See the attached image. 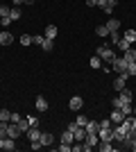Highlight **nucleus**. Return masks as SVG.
<instances>
[{
	"instance_id": "20",
	"label": "nucleus",
	"mask_w": 136,
	"mask_h": 152,
	"mask_svg": "<svg viewBox=\"0 0 136 152\" xmlns=\"http://www.w3.org/2000/svg\"><path fill=\"white\" fill-rule=\"evenodd\" d=\"M43 37L55 41V37H57V25H48V27H45V34H43Z\"/></svg>"
},
{
	"instance_id": "30",
	"label": "nucleus",
	"mask_w": 136,
	"mask_h": 152,
	"mask_svg": "<svg viewBox=\"0 0 136 152\" xmlns=\"http://www.w3.org/2000/svg\"><path fill=\"white\" fill-rule=\"evenodd\" d=\"M120 100H123V102H132V91L123 89V91H120Z\"/></svg>"
},
{
	"instance_id": "4",
	"label": "nucleus",
	"mask_w": 136,
	"mask_h": 152,
	"mask_svg": "<svg viewBox=\"0 0 136 152\" xmlns=\"http://www.w3.org/2000/svg\"><path fill=\"white\" fill-rule=\"evenodd\" d=\"M127 132H129V129H127L123 123H120V125H116V127H113V141H116V143H120V141L127 136Z\"/></svg>"
},
{
	"instance_id": "43",
	"label": "nucleus",
	"mask_w": 136,
	"mask_h": 152,
	"mask_svg": "<svg viewBox=\"0 0 136 152\" xmlns=\"http://www.w3.org/2000/svg\"><path fill=\"white\" fill-rule=\"evenodd\" d=\"M0 23H2V27H7L9 23H12V18H9V16H7V18H0Z\"/></svg>"
},
{
	"instance_id": "18",
	"label": "nucleus",
	"mask_w": 136,
	"mask_h": 152,
	"mask_svg": "<svg viewBox=\"0 0 136 152\" xmlns=\"http://www.w3.org/2000/svg\"><path fill=\"white\" fill-rule=\"evenodd\" d=\"M123 125L125 127H127V129H134V127H136V116H125V121H123Z\"/></svg>"
},
{
	"instance_id": "39",
	"label": "nucleus",
	"mask_w": 136,
	"mask_h": 152,
	"mask_svg": "<svg viewBox=\"0 0 136 152\" xmlns=\"http://www.w3.org/2000/svg\"><path fill=\"white\" fill-rule=\"evenodd\" d=\"M111 104H113V109H120V107H123V100H120V95H118V98H113V102H111Z\"/></svg>"
},
{
	"instance_id": "46",
	"label": "nucleus",
	"mask_w": 136,
	"mask_h": 152,
	"mask_svg": "<svg viewBox=\"0 0 136 152\" xmlns=\"http://www.w3.org/2000/svg\"><path fill=\"white\" fill-rule=\"evenodd\" d=\"M18 5H23V0H14V7H18Z\"/></svg>"
},
{
	"instance_id": "40",
	"label": "nucleus",
	"mask_w": 136,
	"mask_h": 152,
	"mask_svg": "<svg viewBox=\"0 0 136 152\" xmlns=\"http://www.w3.org/2000/svg\"><path fill=\"white\" fill-rule=\"evenodd\" d=\"M20 43H23V45H30V43H32V37H30V34L20 37Z\"/></svg>"
},
{
	"instance_id": "41",
	"label": "nucleus",
	"mask_w": 136,
	"mask_h": 152,
	"mask_svg": "<svg viewBox=\"0 0 136 152\" xmlns=\"http://www.w3.org/2000/svg\"><path fill=\"white\" fill-rule=\"evenodd\" d=\"M109 37H111V43H118V39H120V34H118V30H116V32H111Z\"/></svg>"
},
{
	"instance_id": "48",
	"label": "nucleus",
	"mask_w": 136,
	"mask_h": 152,
	"mask_svg": "<svg viewBox=\"0 0 136 152\" xmlns=\"http://www.w3.org/2000/svg\"><path fill=\"white\" fill-rule=\"evenodd\" d=\"M132 114H134V116H136V107H134V109H132Z\"/></svg>"
},
{
	"instance_id": "14",
	"label": "nucleus",
	"mask_w": 136,
	"mask_h": 152,
	"mask_svg": "<svg viewBox=\"0 0 136 152\" xmlns=\"http://www.w3.org/2000/svg\"><path fill=\"white\" fill-rule=\"evenodd\" d=\"M84 129H86L89 134H97V129H100V123H97V121H89Z\"/></svg>"
},
{
	"instance_id": "10",
	"label": "nucleus",
	"mask_w": 136,
	"mask_h": 152,
	"mask_svg": "<svg viewBox=\"0 0 136 152\" xmlns=\"http://www.w3.org/2000/svg\"><path fill=\"white\" fill-rule=\"evenodd\" d=\"M12 41H14V34H12V32H7V30L0 32V45H9Z\"/></svg>"
},
{
	"instance_id": "22",
	"label": "nucleus",
	"mask_w": 136,
	"mask_h": 152,
	"mask_svg": "<svg viewBox=\"0 0 136 152\" xmlns=\"http://www.w3.org/2000/svg\"><path fill=\"white\" fill-rule=\"evenodd\" d=\"M89 66L93 70H97V68H102V59L97 57V55H93V57H91V61H89Z\"/></svg>"
},
{
	"instance_id": "11",
	"label": "nucleus",
	"mask_w": 136,
	"mask_h": 152,
	"mask_svg": "<svg viewBox=\"0 0 136 152\" xmlns=\"http://www.w3.org/2000/svg\"><path fill=\"white\" fill-rule=\"evenodd\" d=\"M125 82H127V75L123 73V75H118L116 80H113V89H116V91H123L125 89Z\"/></svg>"
},
{
	"instance_id": "37",
	"label": "nucleus",
	"mask_w": 136,
	"mask_h": 152,
	"mask_svg": "<svg viewBox=\"0 0 136 152\" xmlns=\"http://www.w3.org/2000/svg\"><path fill=\"white\" fill-rule=\"evenodd\" d=\"M20 118H23V116H20V114H16V111H12V116H9V123H14V125H16V123H18Z\"/></svg>"
},
{
	"instance_id": "8",
	"label": "nucleus",
	"mask_w": 136,
	"mask_h": 152,
	"mask_svg": "<svg viewBox=\"0 0 136 152\" xmlns=\"http://www.w3.org/2000/svg\"><path fill=\"white\" fill-rule=\"evenodd\" d=\"M20 127L18 125H14V123H9V127H7V136H9V139H18L20 136Z\"/></svg>"
},
{
	"instance_id": "24",
	"label": "nucleus",
	"mask_w": 136,
	"mask_h": 152,
	"mask_svg": "<svg viewBox=\"0 0 136 152\" xmlns=\"http://www.w3.org/2000/svg\"><path fill=\"white\" fill-rule=\"evenodd\" d=\"M123 39H125V41H129V43H136V30H127L123 34Z\"/></svg>"
},
{
	"instance_id": "36",
	"label": "nucleus",
	"mask_w": 136,
	"mask_h": 152,
	"mask_svg": "<svg viewBox=\"0 0 136 152\" xmlns=\"http://www.w3.org/2000/svg\"><path fill=\"white\" fill-rule=\"evenodd\" d=\"M27 123H30V127H39V118L36 116H27Z\"/></svg>"
},
{
	"instance_id": "7",
	"label": "nucleus",
	"mask_w": 136,
	"mask_h": 152,
	"mask_svg": "<svg viewBox=\"0 0 136 152\" xmlns=\"http://www.w3.org/2000/svg\"><path fill=\"white\" fill-rule=\"evenodd\" d=\"M0 148L2 150H16V139H9V136L0 139Z\"/></svg>"
},
{
	"instance_id": "1",
	"label": "nucleus",
	"mask_w": 136,
	"mask_h": 152,
	"mask_svg": "<svg viewBox=\"0 0 136 152\" xmlns=\"http://www.w3.org/2000/svg\"><path fill=\"white\" fill-rule=\"evenodd\" d=\"M95 55H97V57H100V59H102V61H107V64H111V61H113V59H116V52L111 50L109 45H100Z\"/></svg>"
},
{
	"instance_id": "34",
	"label": "nucleus",
	"mask_w": 136,
	"mask_h": 152,
	"mask_svg": "<svg viewBox=\"0 0 136 152\" xmlns=\"http://www.w3.org/2000/svg\"><path fill=\"white\" fill-rule=\"evenodd\" d=\"M75 123H77L79 127H86V123H89V118H86V116H82V114H79V116H77V121H75Z\"/></svg>"
},
{
	"instance_id": "17",
	"label": "nucleus",
	"mask_w": 136,
	"mask_h": 152,
	"mask_svg": "<svg viewBox=\"0 0 136 152\" xmlns=\"http://www.w3.org/2000/svg\"><path fill=\"white\" fill-rule=\"evenodd\" d=\"M118 27H120V20H118V18H109V20H107V30H109V34H111V32H116Z\"/></svg>"
},
{
	"instance_id": "38",
	"label": "nucleus",
	"mask_w": 136,
	"mask_h": 152,
	"mask_svg": "<svg viewBox=\"0 0 136 152\" xmlns=\"http://www.w3.org/2000/svg\"><path fill=\"white\" fill-rule=\"evenodd\" d=\"M57 150H59V152H71V150H73V145H68V143H61Z\"/></svg>"
},
{
	"instance_id": "42",
	"label": "nucleus",
	"mask_w": 136,
	"mask_h": 152,
	"mask_svg": "<svg viewBox=\"0 0 136 152\" xmlns=\"http://www.w3.org/2000/svg\"><path fill=\"white\" fill-rule=\"evenodd\" d=\"M45 41V37H32V43H36V45H41Z\"/></svg>"
},
{
	"instance_id": "12",
	"label": "nucleus",
	"mask_w": 136,
	"mask_h": 152,
	"mask_svg": "<svg viewBox=\"0 0 136 152\" xmlns=\"http://www.w3.org/2000/svg\"><path fill=\"white\" fill-rule=\"evenodd\" d=\"M73 136H75V143H84V139H86V129H84V127H77V129L73 132Z\"/></svg>"
},
{
	"instance_id": "3",
	"label": "nucleus",
	"mask_w": 136,
	"mask_h": 152,
	"mask_svg": "<svg viewBox=\"0 0 136 152\" xmlns=\"http://www.w3.org/2000/svg\"><path fill=\"white\" fill-rule=\"evenodd\" d=\"M109 66H111V70H116L118 75H123L125 70H127V61H125V57H116Z\"/></svg>"
},
{
	"instance_id": "35",
	"label": "nucleus",
	"mask_w": 136,
	"mask_h": 152,
	"mask_svg": "<svg viewBox=\"0 0 136 152\" xmlns=\"http://www.w3.org/2000/svg\"><path fill=\"white\" fill-rule=\"evenodd\" d=\"M7 127H9V123H0V139L7 136Z\"/></svg>"
},
{
	"instance_id": "33",
	"label": "nucleus",
	"mask_w": 136,
	"mask_h": 152,
	"mask_svg": "<svg viewBox=\"0 0 136 152\" xmlns=\"http://www.w3.org/2000/svg\"><path fill=\"white\" fill-rule=\"evenodd\" d=\"M125 75H127V77H129V75H136V61L127 64V70H125Z\"/></svg>"
},
{
	"instance_id": "49",
	"label": "nucleus",
	"mask_w": 136,
	"mask_h": 152,
	"mask_svg": "<svg viewBox=\"0 0 136 152\" xmlns=\"http://www.w3.org/2000/svg\"><path fill=\"white\" fill-rule=\"evenodd\" d=\"M132 150H134V152H136V143H134V145H132Z\"/></svg>"
},
{
	"instance_id": "21",
	"label": "nucleus",
	"mask_w": 136,
	"mask_h": 152,
	"mask_svg": "<svg viewBox=\"0 0 136 152\" xmlns=\"http://www.w3.org/2000/svg\"><path fill=\"white\" fill-rule=\"evenodd\" d=\"M52 141H55V136L48 132H41V145H52Z\"/></svg>"
},
{
	"instance_id": "47",
	"label": "nucleus",
	"mask_w": 136,
	"mask_h": 152,
	"mask_svg": "<svg viewBox=\"0 0 136 152\" xmlns=\"http://www.w3.org/2000/svg\"><path fill=\"white\" fill-rule=\"evenodd\" d=\"M23 2H25V5H32V2H34V0H23Z\"/></svg>"
},
{
	"instance_id": "5",
	"label": "nucleus",
	"mask_w": 136,
	"mask_h": 152,
	"mask_svg": "<svg viewBox=\"0 0 136 152\" xmlns=\"http://www.w3.org/2000/svg\"><path fill=\"white\" fill-rule=\"evenodd\" d=\"M82 104H84V100H82L79 95H73L71 100H68V109H71V111H79Z\"/></svg>"
},
{
	"instance_id": "13",
	"label": "nucleus",
	"mask_w": 136,
	"mask_h": 152,
	"mask_svg": "<svg viewBox=\"0 0 136 152\" xmlns=\"http://www.w3.org/2000/svg\"><path fill=\"white\" fill-rule=\"evenodd\" d=\"M97 150L100 152H111V150H116V145H111V141H100V143H97Z\"/></svg>"
},
{
	"instance_id": "29",
	"label": "nucleus",
	"mask_w": 136,
	"mask_h": 152,
	"mask_svg": "<svg viewBox=\"0 0 136 152\" xmlns=\"http://www.w3.org/2000/svg\"><path fill=\"white\" fill-rule=\"evenodd\" d=\"M41 48H43L45 52H52V48H55V43H52V39H45L43 43H41Z\"/></svg>"
},
{
	"instance_id": "26",
	"label": "nucleus",
	"mask_w": 136,
	"mask_h": 152,
	"mask_svg": "<svg viewBox=\"0 0 136 152\" xmlns=\"http://www.w3.org/2000/svg\"><path fill=\"white\" fill-rule=\"evenodd\" d=\"M9 116H12L9 109H0V123H9Z\"/></svg>"
},
{
	"instance_id": "45",
	"label": "nucleus",
	"mask_w": 136,
	"mask_h": 152,
	"mask_svg": "<svg viewBox=\"0 0 136 152\" xmlns=\"http://www.w3.org/2000/svg\"><path fill=\"white\" fill-rule=\"evenodd\" d=\"M107 2H109L111 7H116V5H118V0H107Z\"/></svg>"
},
{
	"instance_id": "25",
	"label": "nucleus",
	"mask_w": 136,
	"mask_h": 152,
	"mask_svg": "<svg viewBox=\"0 0 136 152\" xmlns=\"http://www.w3.org/2000/svg\"><path fill=\"white\" fill-rule=\"evenodd\" d=\"M116 45H118V48H120V50H123V52H125V50H129V48H132V43H129V41H125L123 37L118 39V43H116Z\"/></svg>"
},
{
	"instance_id": "28",
	"label": "nucleus",
	"mask_w": 136,
	"mask_h": 152,
	"mask_svg": "<svg viewBox=\"0 0 136 152\" xmlns=\"http://www.w3.org/2000/svg\"><path fill=\"white\" fill-rule=\"evenodd\" d=\"M16 125H18V127H20V132H23V134H25V132H27V129H30V123H27V118H20V121H18V123H16Z\"/></svg>"
},
{
	"instance_id": "9",
	"label": "nucleus",
	"mask_w": 136,
	"mask_h": 152,
	"mask_svg": "<svg viewBox=\"0 0 136 152\" xmlns=\"http://www.w3.org/2000/svg\"><path fill=\"white\" fill-rule=\"evenodd\" d=\"M25 134H27V139H30V143H32V141H41V129L39 127H30Z\"/></svg>"
},
{
	"instance_id": "27",
	"label": "nucleus",
	"mask_w": 136,
	"mask_h": 152,
	"mask_svg": "<svg viewBox=\"0 0 136 152\" xmlns=\"http://www.w3.org/2000/svg\"><path fill=\"white\" fill-rule=\"evenodd\" d=\"M95 34H97V37H109V30H107V25H97V27H95Z\"/></svg>"
},
{
	"instance_id": "44",
	"label": "nucleus",
	"mask_w": 136,
	"mask_h": 152,
	"mask_svg": "<svg viewBox=\"0 0 136 152\" xmlns=\"http://www.w3.org/2000/svg\"><path fill=\"white\" fill-rule=\"evenodd\" d=\"M86 7H97V0H86Z\"/></svg>"
},
{
	"instance_id": "16",
	"label": "nucleus",
	"mask_w": 136,
	"mask_h": 152,
	"mask_svg": "<svg viewBox=\"0 0 136 152\" xmlns=\"http://www.w3.org/2000/svg\"><path fill=\"white\" fill-rule=\"evenodd\" d=\"M36 111H48V100H45L43 95L36 98Z\"/></svg>"
},
{
	"instance_id": "23",
	"label": "nucleus",
	"mask_w": 136,
	"mask_h": 152,
	"mask_svg": "<svg viewBox=\"0 0 136 152\" xmlns=\"http://www.w3.org/2000/svg\"><path fill=\"white\" fill-rule=\"evenodd\" d=\"M61 143H68V145H71V143H75V136H73V132H68V129H66V132L61 134Z\"/></svg>"
},
{
	"instance_id": "31",
	"label": "nucleus",
	"mask_w": 136,
	"mask_h": 152,
	"mask_svg": "<svg viewBox=\"0 0 136 152\" xmlns=\"http://www.w3.org/2000/svg\"><path fill=\"white\" fill-rule=\"evenodd\" d=\"M9 12H12V7H9V5H0V18H7Z\"/></svg>"
},
{
	"instance_id": "32",
	"label": "nucleus",
	"mask_w": 136,
	"mask_h": 152,
	"mask_svg": "<svg viewBox=\"0 0 136 152\" xmlns=\"http://www.w3.org/2000/svg\"><path fill=\"white\" fill-rule=\"evenodd\" d=\"M9 18H12V20H18V18H20V9H18V7H12V12H9Z\"/></svg>"
},
{
	"instance_id": "2",
	"label": "nucleus",
	"mask_w": 136,
	"mask_h": 152,
	"mask_svg": "<svg viewBox=\"0 0 136 152\" xmlns=\"http://www.w3.org/2000/svg\"><path fill=\"white\" fill-rule=\"evenodd\" d=\"M97 136H100V141H111V143H113V127L111 125H100Z\"/></svg>"
},
{
	"instance_id": "6",
	"label": "nucleus",
	"mask_w": 136,
	"mask_h": 152,
	"mask_svg": "<svg viewBox=\"0 0 136 152\" xmlns=\"http://www.w3.org/2000/svg\"><path fill=\"white\" fill-rule=\"evenodd\" d=\"M109 121L113 123V125H120V123L125 121V114L120 111V109H113V111H111V116H109Z\"/></svg>"
},
{
	"instance_id": "19",
	"label": "nucleus",
	"mask_w": 136,
	"mask_h": 152,
	"mask_svg": "<svg viewBox=\"0 0 136 152\" xmlns=\"http://www.w3.org/2000/svg\"><path fill=\"white\" fill-rule=\"evenodd\" d=\"M123 57H125V61H127V64L136 61V50H134V48H129V50H125V52H123Z\"/></svg>"
},
{
	"instance_id": "15",
	"label": "nucleus",
	"mask_w": 136,
	"mask_h": 152,
	"mask_svg": "<svg viewBox=\"0 0 136 152\" xmlns=\"http://www.w3.org/2000/svg\"><path fill=\"white\" fill-rule=\"evenodd\" d=\"M97 7H100V9H102V12L107 14V16H109V14H113V7H111L109 2H107V0H97Z\"/></svg>"
}]
</instances>
